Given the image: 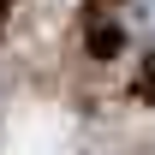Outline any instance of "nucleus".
I'll list each match as a JSON object with an SVG mask.
<instances>
[{
  "label": "nucleus",
  "mask_w": 155,
  "mask_h": 155,
  "mask_svg": "<svg viewBox=\"0 0 155 155\" xmlns=\"http://www.w3.org/2000/svg\"><path fill=\"white\" fill-rule=\"evenodd\" d=\"M125 24H131L143 42H155V0H131V6H125Z\"/></svg>",
  "instance_id": "f257e3e1"
}]
</instances>
